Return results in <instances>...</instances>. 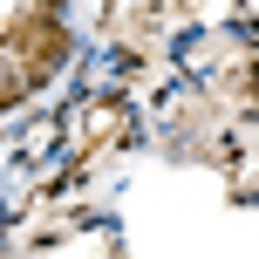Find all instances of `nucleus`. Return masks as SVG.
Masks as SVG:
<instances>
[{
  "instance_id": "1",
  "label": "nucleus",
  "mask_w": 259,
  "mask_h": 259,
  "mask_svg": "<svg viewBox=\"0 0 259 259\" xmlns=\"http://www.w3.org/2000/svg\"><path fill=\"white\" fill-rule=\"evenodd\" d=\"M0 55H14V62H27L34 75H48V68L68 55V34L48 21V14H21V21L7 27V41H0Z\"/></svg>"
}]
</instances>
